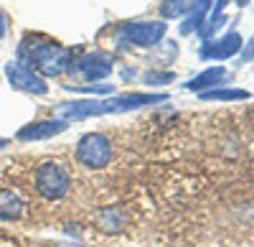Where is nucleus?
<instances>
[{
  "instance_id": "obj_12",
  "label": "nucleus",
  "mask_w": 254,
  "mask_h": 247,
  "mask_svg": "<svg viewBox=\"0 0 254 247\" xmlns=\"http://www.w3.org/2000/svg\"><path fill=\"white\" fill-rule=\"evenodd\" d=\"M208 5H211V0H190V13L186 18V23L181 26V33L198 31L201 23H203V18H206V13H208Z\"/></svg>"
},
{
  "instance_id": "obj_8",
  "label": "nucleus",
  "mask_w": 254,
  "mask_h": 247,
  "mask_svg": "<svg viewBox=\"0 0 254 247\" xmlns=\"http://www.w3.org/2000/svg\"><path fill=\"white\" fill-rule=\"evenodd\" d=\"M79 72L87 82H97V79H104L112 74V56L110 54H102V51H94L89 56H84L79 61Z\"/></svg>"
},
{
  "instance_id": "obj_14",
  "label": "nucleus",
  "mask_w": 254,
  "mask_h": 247,
  "mask_svg": "<svg viewBox=\"0 0 254 247\" xmlns=\"http://www.w3.org/2000/svg\"><path fill=\"white\" fill-rule=\"evenodd\" d=\"M203 99H247L249 92L244 89H211V92H201Z\"/></svg>"
},
{
  "instance_id": "obj_4",
  "label": "nucleus",
  "mask_w": 254,
  "mask_h": 247,
  "mask_svg": "<svg viewBox=\"0 0 254 247\" xmlns=\"http://www.w3.org/2000/svg\"><path fill=\"white\" fill-rule=\"evenodd\" d=\"M76 161L84 168H104L112 161V143L102 133H89L76 143Z\"/></svg>"
},
{
  "instance_id": "obj_15",
  "label": "nucleus",
  "mask_w": 254,
  "mask_h": 247,
  "mask_svg": "<svg viewBox=\"0 0 254 247\" xmlns=\"http://www.w3.org/2000/svg\"><path fill=\"white\" fill-rule=\"evenodd\" d=\"M145 82H173V74L171 72H165V74H155V72H150V74H145Z\"/></svg>"
},
{
  "instance_id": "obj_6",
  "label": "nucleus",
  "mask_w": 254,
  "mask_h": 247,
  "mask_svg": "<svg viewBox=\"0 0 254 247\" xmlns=\"http://www.w3.org/2000/svg\"><path fill=\"white\" fill-rule=\"evenodd\" d=\"M168 26L163 20H140V23H127L125 36L137 46H155L160 44V38L165 36Z\"/></svg>"
},
{
  "instance_id": "obj_13",
  "label": "nucleus",
  "mask_w": 254,
  "mask_h": 247,
  "mask_svg": "<svg viewBox=\"0 0 254 247\" xmlns=\"http://www.w3.org/2000/svg\"><path fill=\"white\" fill-rule=\"evenodd\" d=\"M188 8H190V0H165L160 5V13H163V18H178Z\"/></svg>"
},
{
  "instance_id": "obj_18",
  "label": "nucleus",
  "mask_w": 254,
  "mask_h": 247,
  "mask_svg": "<svg viewBox=\"0 0 254 247\" xmlns=\"http://www.w3.org/2000/svg\"><path fill=\"white\" fill-rule=\"evenodd\" d=\"M8 146V140H0V148H5Z\"/></svg>"
},
{
  "instance_id": "obj_10",
  "label": "nucleus",
  "mask_w": 254,
  "mask_h": 247,
  "mask_svg": "<svg viewBox=\"0 0 254 247\" xmlns=\"http://www.w3.org/2000/svg\"><path fill=\"white\" fill-rule=\"evenodd\" d=\"M226 77V69L224 67H211V69H206L203 74H198L196 79H190L188 82V89L190 92H203L206 87H214V84H221V79Z\"/></svg>"
},
{
  "instance_id": "obj_11",
  "label": "nucleus",
  "mask_w": 254,
  "mask_h": 247,
  "mask_svg": "<svg viewBox=\"0 0 254 247\" xmlns=\"http://www.w3.org/2000/svg\"><path fill=\"white\" fill-rule=\"evenodd\" d=\"M20 212H23L20 199L10 189H0V219H3V222H13V219L20 217Z\"/></svg>"
},
{
  "instance_id": "obj_5",
  "label": "nucleus",
  "mask_w": 254,
  "mask_h": 247,
  "mask_svg": "<svg viewBox=\"0 0 254 247\" xmlns=\"http://www.w3.org/2000/svg\"><path fill=\"white\" fill-rule=\"evenodd\" d=\"M5 77L8 82L20 89V92H31V94H46V82L41 79L36 72H31L28 67H20L18 61H10V64H5Z\"/></svg>"
},
{
  "instance_id": "obj_16",
  "label": "nucleus",
  "mask_w": 254,
  "mask_h": 247,
  "mask_svg": "<svg viewBox=\"0 0 254 247\" xmlns=\"http://www.w3.org/2000/svg\"><path fill=\"white\" fill-rule=\"evenodd\" d=\"M226 3H229V0H216V10H214V15H221V10L226 8Z\"/></svg>"
},
{
  "instance_id": "obj_19",
  "label": "nucleus",
  "mask_w": 254,
  "mask_h": 247,
  "mask_svg": "<svg viewBox=\"0 0 254 247\" xmlns=\"http://www.w3.org/2000/svg\"><path fill=\"white\" fill-rule=\"evenodd\" d=\"M54 247H74V245H54Z\"/></svg>"
},
{
  "instance_id": "obj_7",
  "label": "nucleus",
  "mask_w": 254,
  "mask_h": 247,
  "mask_svg": "<svg viewBox=\"0 0 254 247\" xmlns=\"http://www.w3.org/2000/svg\"><path fill=\"white\" fill-rule=\"evenodd\" d=\"M66 128H69V120H61V117H56V120H41V122H33V125L20 128L15 138L23 140V143H28V140H46V138H54V135L64 133Z\"/></svg>"
},
{
  "instance_id": "obj_3",
  "label": "nucleus",
  "mask_w": 254,
  "mask_h": 247,
  "mask_svg": "<svg viewBox=\"0 0 254 247\" xmlns=\"http://www.w3.org/2000/svg\"><path fill=\"white\" fill-rule=\"evenodd\" d=\"M71 186V178H69V171L61 166L56 161H46L41 163L38 171H36V191L49 199V201H56V199H64Z\"/></svg>"
},
{
  "instance_id": "obj_17",
  "label": "nucleus",
  "mask_w": 254,
  "mask_h": 247,
  "mask_svg": "<svg viewBox=\"0 0 254 247\" xmlns=\"http://www.w3.org/2000/svg\"><path fill=\"white\" fill-rule=\"evenodd\" d=\"M5 28H8V26H5V15H3V10H0V38L5 36Z\"/></svg>"
},
{
  "instance_id": "obj_1",
  "label": "nucleus",
  "mask_w": 254,
  "mask_h": 247,
  "mask_svg": "<svg viewBox=\"0 0 254 247\" xmlns=\"http://www.w3.org/2000/svg\"><path fill=\"white\" fill-rule=\"evenodd\" d=\"M165 94H120L110 99H79V102H61L56 112L61 120H84V117H97V115H115V112H127L137 110L142 105H153L163 102Z\"/></svg>"
},
{
  "instance_id": "obj_2",
  "label": "nucleus",
  "mask_w": 254,
  "mask_h": 247,
  "mask_svg": "<svg viewBox=\"0 0 254 247\" xmlns=\"http://www.w3.org/2000/svg\"><path fill=\"white\" fill-rule=\"evenodd\" d=\"M20 56L26 59V64H31V72H38L44 77H59L61 72L69 69V51L61 49L56 44H33V46H20Z\"/></svg>"
},
{
  "instance_id": "obj_9",
  "label": "nucleus",
  "mask_w": 254,
  "mask_h": 247,
  "mask_svg": "<svg viewBox=\"0 0 254 247\" xmlns=\"http://www.w3.org/2000/svg\"><path fill=\"white\" fill-rule=\"evenodd\" d=\"M242 49V36L239 33H226L224 38L214 41V44H203L201 56L203 59H229Z\"/></svg>"
}]
</instances>
